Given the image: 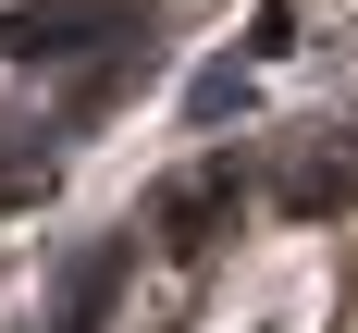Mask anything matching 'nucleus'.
Returning a JSON list of instances; mask_svg holds the SVG:
<instances>
[{"label": "nucleus", "instance_id": "nucleus-4", "mask_svg": "<svg viewBox=\"0 0 358 333\" xmlns=\"http://www.w3.org/2000/svg\"><path fill=\"white\" fill-rule=\"evenodd\" d=\"M272 198H285L296 222H322V210H346V198H358V136H346V148H296Z\"/></svg>", "mask_w": 358, "mask_h": 333}, {"label": "nucleus", "instance_id": "nucleus-3", "mask_svg": "<svg viewBox=\"0 0 358 333\" xmlns=\"http://www.w3.org/2000/svg\"><path fill=\"white\" fill-rule=\"evenodd\" d=\"M124 272H136V222L62 272V309H50V333H99V309H111V284H124Z\"/></svg>", "mask_w": 358, "mask_h": 333}, {"label": "nucleus", "instance_id": "nucleus-1", "mask_svg": "<svg viewBox=\"0 0 358 333\" xmlns=\"http://www.w3.org/2000/svg\"><path fill=\"white\" fill-rule=\"evenodd\" d=\"M136 25H148L136 0H13V13H0V62L62 74V62H99V50H124Z\"/></svg>", "mask_w": 358, "mask_h": 333}, {"label": "nucleus", "instance_id": "nucleus-2", "mask_svg": "<svg viewBox=\"0 0 358 333\" xmlns=\"http://www.w3.org/2000/svg\"><path fill=\"white\" fill-rule=\"evenodd\" d=\"M235 210H248V161H235V148H210L198 173H173V185H161L148 235H161L173 259H198V247H222V222H235Z\"/></svg>", "mask_w": 358, "mask_h": 333}]
</instances>
